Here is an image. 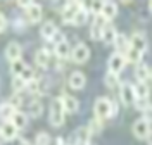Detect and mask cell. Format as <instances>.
Here are the masks:
<instances>
[{"label":"cell","mask_w":152,"mask_h":145,"mask_svg":"<svg viewBox=\"0 0 152 145\" xmlns=\"http://www.w3.org/2000/svg\"><path fill=\"white\" fill-rule=\"evenodd\" d=\"M64 42H66V36H64L62 31H57L56 35L52 36V40H50V43H54V47H56V45H61V43H64Z\"/></svg>","instance_id":"cell-37"},{"label":"cell","mask_w":152,"mask_h":145,"mask_svg":"<svg viewBox=\"0 0 152 145\" xmlns=\"http://www.w3.org/2000/svg\"><path fill=\"white\" fill-rule=\"evenodd\" d=\"M102 7H104V2H92L90 4V10L94 12L95 16H100L102 14Z\"/></svg>","instance_id":"cell-38"},{"label":"cell","mask_w":152,"mask_h":145,"mask_svg":"<svg viewBox=\"0 0 152 145\" xmlns=\"http://www.w3.org/2000/svg\"><path fill=\"white\" fill-rule=\"evenodd\" d=\"M26 85H28V83H26L21 76H14V78H12V90H14L16 93L21 92L23 88H26Z\"/></svg>","instance_id":"cell-32"},{"label":"cell","mask_w":152,"mask_h":145,"mask_svg":"<svg viewBox=\"0 0 152 145\" xmlns=\"http://www.w3.org/2000/svg\"><path fill=\"white\" fill-rule=\"evenodd\" d=\"M16 112H18V109L12 106L10 102H2V104H0V117H2V119L10 121Z\"/></svg>","instance_id":"cell-20"},{"label":"cell","mask_w":152,"mask_h":145,"mask_svg":"<svg viewBox=\"0 0 152 145\" xmlns=\"http://www.w3.org/2000/svg\"><path fill=\"white\" fill-rule=\"evenodd\" d=\"M40 87H42V85H40L38 79H31L28 85H26V90H28L29 93H37V92H40Z\"/></svg>","instance_id":"cell-35"},{"label":"cell","mask_w":152,"mask_h":145,"mask_svg":"<svg viewBox=\"0 0 152 145\" xmlns=\"http://www.w3.org/2000/svg\"><path fill=\"white\" fill-rule=\"evenodd\" d=\"M118 31L114 28L113 24H107L104 29V33H102V42H104L105 45H114L116 43V38H118Z\"/></svg>","instance_id":"cell-15"},{"label":"cell","mask_w":152,"mask_h":145,"mask_svg":"<svg viewBox=\"0 0 152 145\" xmlns=\"http://www.w3.org/2000/svg\"><path fill=\"white\" fill-rule=\"evenodd\" d=\"M90 130H88V126H81V128H78L75 133H73V140H76V144H88V140H90Z\"/></svg>","instance_id":"cell-19"},{"label":"cell","mask_w":152,"mask_h":145,"mask_svg":"<svg viewBox=\"0 0 152 145\" xmlns=\"http://www.w3.org/2000/svg\"><path fill=\"white\" fill-rule=\"evenodd\" d=\"M133 106L137 107V109H138V111H140V112H143V111H145V109H147V107H151L152 104H151V102H149V98H137V100H135V104H133Z\"/></svg>","instance_id":"cell-34"},{"label":"cell","mask_w":152,"mask_h":145,"mask_svg":"<svg viewBox=\"0 0 152 145\" xmlns=\"http://www.w3.org/2000/svg\"><path fill=\"white\" fill-rule=\"evenodd\" d=\"M42 12H43L42 10V5H38V4L33 2V5L26 10V17H28L29 23H38V21L42 19Z\"/></svg>","instance_id":"cell-21"},{"label":"cell","mask_w":152,"mask_h":145,"mask_svg":"<svg viewBox=\"0 0 152 145\" xmlns=\"http://www.w3.org/2000/svg\"><path fill=\"white\" fill-rule=\"evenodd\" d=\"M75 145H90V144H81V142H80V144H75Z\"/></svg>","instance_id":"cell-48"},{"label":"cell","mask_w":152,"mask_h":145,"mask_svg":"<svg viewBox=\"0 0 152 145\" xmlns=\"http://www.w3.org/2000/svg\"><path fill=\"white\" fill-rule=\"evenodd\" d=\"M86 19H88V9L83 7V9L78 12V16L75 17L73 24H75V26H81V24H85V23H86Z\"/></svg>","instance_id":"cell-31"},{"label":"cell","mask_w":152,"mask_h":145,"mask_svg":"<svg viewBox=\"0 0 152 145\" xmlns=\"http://www.w3.org/2000/svg\"><path fill=\"white\" fill-rule=\"evenodd\" d=\"M5 144V140H4V136H2V133H0V145H4Z\"/></svg>","instance_id":"cell-45"},{"label":"cell","mask_w":152,"mask_h":145,"mask_svg":"<svg viewBox=\"0 0 152 145\" xmlns=\"http://www.w3.org/2000/svg\"><path fill=\"white\" fill-rule=\"evenodd\" d=\"M135 76L138 79V83H147V79L151 78V69H149V66L143 64V62H140V64L135 68Z\"/></svg>","instance_id":"cell-18"},{"label":"cell","mask_w":152,"mask_h":145,"mask_svg":"<svg viewBox=\"0 0 152 145\" xmlns=\"http://www.w3.org/2000/svg\"><path fill=\"white\" fill-rule=\"evenodd\" d=\"M105 21H113L118 16V5L114 2H104V7H102V14H100Z\"/></svg>","instance_id":"cell-16"},{"label":"cell","mask_w":152,"mask_h":145,"mask_svg":"<svg viewBox=\"0 0 152 145\" xmlns=\"http://www.w3.org/2000/svg\"><path fill=\"white\" fill-rule=\"evenodd\" d=\"M10 123L16 126L18 130H23V128H26V125H28V116L24 114V112H21V111H18L14 116H12V119H10Z\"/></svg>","instance_id":"cell-23"},{"label":"cell","mask_w":152,"mask_h":145,"mask_svg":"<svg viewBox=\"0 0 152 145\" xmlns=\"http://www.w3.org/2000/svg\"><path fill=\"white\" fill-rule=\"evenodd\" d=\"M28 112L33 117L42 116V112H43V106H42V102H40V100H33V102L29 104V107H28Z\"/></svg>","instance_id":"cell-27"},{"label":"cell","mask_w":152,"mask_h":145,"mask_svg":"<svg viewBox=\"0 0 152 145\" xmlns=\"http://www.w3.org/2000/svg\"><path fill=\"white\" fill-rule=\"evenodd\" d=\"M50 135H48L47 131H40V133H37V145H50Z\"/></svg>","instance_id":"cell-33"},{"label":"cell","mask_w":152,"mask_h":145,"mask_svg":"<svg viewBox=\"0 0 152 145\" xmlns=\"http://www.w3.org/2000/svg\"><path fill=\"white\" fill-rule=\"evenodd\" d=\"M57 31V26H56V23L54 21H47V23H43V26H42V29H40V35H42V38H45V40H52V36L56 35Z\"/></svg>","instance_id":"cell-17"},{"label":"cell","mask_w":152,"mask_h":145,"mask_svg":"<svg viewBox=\"0 0 152 145\" xmlns=\"http://www.w3.org/2000/svg\"><path fill=\"white\" fill-rule=\"evenodd\" d=\"M149 93H151V90H149L147 83H137L135 85V95H137V98H149Z\"/></svg>","instance_id":"cell-25"},{"label":"cell","mask_w":152,"mask_h":145,"mask_svg":"<svg viewBox=\"0 0 152 145\" xmlns=\"http://www.w3.org/2000/svg\"><path fill=\"white\" fill-rule=\"evenodd\" d=\"M109 24V21H105L102 16H95V21L90 29V36L94 40H102V33H104L105 26Z\"/></svg>","instance_id":"cell-8"},{"label":"cell","mask_w":152,"mask_h":145,"mask_svg":"<svg viewBox=\"0 0 152 145\" xmlns=\"http://www.w3.org/2000/svg\"><path fill=\"white\" fill-rule=\"evenodd\" d=\"M21 78H23V79H24L26 83H29L31 79H35V71H33V69L29 68V66H26V69L23 71V74H21Z\"/></svg>","instance_id":"cell-36"},{"label":"cell","mask_w":152,"mask_h":145,"mask_svg":"<svg viewBox=\"0 0 152 145\" xmlns=\"http://www.w3.org/2000/svg\"><path fill=\"white\" fill-rule=\"evenodd\" d=\"M114 47H116V52L118 54H123L126 55V52L132 48V43H130V38L126 36V35H118V38H116V43H114Z\"/></svg>","instance_id":"cell-14"},{"label":"cell","mask_w":152,"mask_h":145,"mask_svg":"<svg viewBox=\"0 0 152 145\" xmlns=\"http://www.w3.org/2000/svg\"><path fill=\"white\" fill-rule=\"evenodd\" d=\"M119 98L124 106H133L135 100H137V95H135V87L132 83H123L121 88H119Z\"/></svg>","instance_id":"cell-6"},{"label":"cell","mask_w":152,"mask_h":145,"mask_svg":"<svg viewBox=\"0 0 152 145\" xmlns=\"http://www.w3.org/2000/svg\"><path fill=\"white\" fill-rule=\"evenodd\" d=\"M71 48H69V43L64 42V43H61V45H56V55L59 59H67L71 57Z\"/></svg>","instance_id":"cell-24"},{"label":"cell","mask_w":152,"mask_h":145,"mask_svg":"<svg viewBox=\"0 0 152 145\" xmlns=\"http://www.w3.org/2000/svg\"><path fill=\"white\" fill-rule=\"evenodd\" d=\"M18 5H19V7H23V9H26V10H28L29 7L33 5V2H24V0H19V2H18Z\"/></svg>","instance_id":"cell-42"},{"label":"cell","mask_w":152,"mask_h":145,"mask_svg":"<svg viewBox=\"0 0 152 145\" xmlns=\"http://www.w3.org/2000/svg\"><path fill=\"white\" fill-rule=\"evenodd\" d=\"M126 62H128V60H126V55L114 52L113 55L109 57V62H107V71H111V73H114V74H119V73L124 69Z\"/></svg>","instance_id":"cell-4"},{"label":"cell","mask_w":152,"mask_h":145,"mask_svg":"<svg viewBox=\"0 0 152 145\" xmlns=\"http://www.w3.org/2000/svg\"><path fill=\"white\" fill-rule=\"evenodd\" d=\"M48 60H50V54H48L45 48H40L37 54H35V62L38 64V68L45 69L48 66Z\"/></svg>","instance_id":"cell-22"},{"label":"cell","mask_w":152,"mask_h":145,"mask_svg":"<svg viewBox=\"0 0 152 145\" xmlns=\"http://www.w3.org/2000/svg\"><path fill=\"white\" fill-rule=\"evenodd\" d=\"M24 69H26V64H24L23 60H16V62L10 64V73H12L14 76H21Z\"/></svg>","instance_id":"cell-30"},{"label":"cell","mask_w":152,"mask_h":145,"mask_svg":"<svg viewBox=\"0 0 152 145\" xmlns=\"http://www.w3.org/2000/svg\"><path fill=\"white\" fill-rule=\"evenodd\" d=\"M147 144H149V145H152V131L149 133V136H147Z\"/></svg>","instance_id":"cell-44"},{"label":"cell","mask_w":152,"mask_h":145,"mask_svg":"<svg viewBox=\"0 0 152 145\" xmlns=\"http://www.w3.org/2000/svg\"><path fill=\"white\" fill-rule=\"evenodd\" d=\"M104 83L107 88H114L116 85H119V78H118V74H114V73H111V71H107L104 76Z\"/></svg>","instance_id":"cell-28"},{"label":"cell","mask_w":152,"mask_h":145,"mask_svg":"<svg viewBox=\"0 0 152 145\" xmlns=\"http://www.w3.org/2000/svg\"><path fill=\"white\" fill-rule=\"evenodd\" d=\"M56 145H69V144L64 142V138H62V136H57V138H56Z\"/></svg>","instance_id":"cell-43"},{"label":"cell","mask_w":152,"mask_h":145,"mask_svg":"<svg viewBox=\"0 0 152 145\" xmlns=\"http://www.w3.org/2000/svg\"><path fill=\"white\" fill-rule=\"evenodd\" d=\"M88 130H90L92 135L100 133V131H102V119H100V117H94V119L88 123Z\"/></svg>","instance_id":"cell-29"},{"label":"cell","mask_w":152,"mask_h":145,"mask_svg":"<svg viewBox=\"0 0 152 145\" xmlns=\"http://www.w3.org/2000/svg\"><path fill=\"white\" fill-rule=\"evenodd\" d=\"M18 131H19V130L12 125L10 121H5L4 125L0 126V133H2V136H4V140H5V142H12V140L18 136Z\"/></svg>","instance_id":"cell-12"},{"label":"cell","mask_w":152,"mask_h":145,"mask_svg":"<svg viewBox=\"0 0 152 145\" xmlns=\"http://www.w3.org/2000/svg\"><path fill=\"white\" fill-rule=\"evenodd\" d=\"M19 145H29V144H28V142H21Z\"/></svg>","instance_id":"cell-47"},{"label":"cell","mask_w":152,"mask_h":145,"mask_svg":"<svg viewBox=\"0 0 152 145\" xmlns=\"http://www.w3.org/2000/svg\"><path fill=\"white\" fill-rule=\"evenodd\" d=\"M21 54H23V48L18 42H9L7 47H5V57L10 64L16 62V60H21Z\"/></svg>","instance_id":"cell-9"},{"label":"cell","mask_w":152,"mask_h":145,"mask_svg":"<svg viewBox=\"0 0 152 145\" xmlns=\"http://www.w3.org/2000/svg\"><path fill=\"white\" fill-rule=\"evenodd\" d=\"M64 117H66V111L62 107L61 98H56L50 106V125L54 128H61L64 125Z\"/></svg>","instance_id":"cell-2"},{"label":"cell","mask_w":152,"mask_h":145,"mask_svg":"<svg viewBox=\"0 0 152 145\" xmlns=\"http://www.w3.org/2000/svg\"><path fill=\"white\" fill-rule=\"evenodd\" d=\"M130 43H132V48L142 52V54L147 50V38L143 33H133L132 38H130Z\"/></svg>","instance_id":"cell-13"},{"label":"cell","mask_w":152,"mask_h":145,"mask_svg":"<svg viewBox=\"0 0 152 145\" xmlns=\"http://www.w3.org/2000/svg\"><path fill=\"white\" fill-rule=\"evenodd\" d=\"M151 78H152V69H151Z\"/></svg>","instance_id":"cell-49"},{"label":"cell","mask_w":152,"mask_h":145,"mask_svg":"<svg viewBox=\"0 0 152 145\" xmlns=\"http://www.w3.org/2000/svg\"><path fill=\"white\" fill-rule=\"evenodd\" d=\"M9 102H10V104H12L14 107H16V109H18V107L23 104V100H21V97H19V95H14V97H12V98L9 100Z\"/></svg>","instance_id":"cell-41"},{"label":"cell","mask_w":152,"mask_h":145,"mask_svg":"<svg viewBox=\"0 0 152 145\" xmlns=\"http://www.w3.org/2000/svg\"><path fill=\"white\" fill-rule=\"evenodd\" d=\"M94 112H95V117H100V119L114 117V102L111 98H107V97L97 98L94 106Z\"/></svg>","instance_id":"cell-1"},{"label":"cell","mask_w":152,"mask_h":145,"mask_svg":"<svg viewBox=\"0 0 152 145\" xmlns=\"http://www.w3.org/2000/svg\"><path fill=\"white\" fill-rule=\"evenodd\" d=\"M85 85H86V76L81 71L71 73V76H69V87L73 88V90H81V88H85Z\"/></svg>","instance_id":"cell-11"},{"label":"cell","mask_w":152,"mask_h":145,"mask_svg":"<svg viewBox=\"0 0 152 145\" xmlns=\"http://www.w3.org/2000/svg\"><path fill=\"white\" fill-rule=\"evenodd\" d=\"M132 130H133V135L137 136V138H140V140H147L149 133L152 131L151 130V123H149L147 119H143V117L137 119V121L133 123Z\"/></svg>","instance_id":"cell-5"},{"label":"cell","mask_w":152,"mask_h":145,"mask_svg":"<svg viewBox=\"0 0 152 145\" xmlns=\"http://www.w3.org/2000/svg\"><path fill=\"white\" fill-rule=\"evenodd\" d=\"M88 57H90V48L86 47L85 43H78V45H75L73 52H71L73 62H76V64H85L86 60H88Z\"/></svg>","instance_id":"cell-7"},{"label":"cell","mask_w":152,"mask_h":145,"mask_svg":"<svg viewBox=\"0 0 152 145\" xmlns=\"http://www.w3.org/2000/svg\"><path fill=\"white\" fill-rule=\"evenodd\" d=\"M149 10H151V14H152V0L149 2Z\"/></svg>","instance_id":"cell-46"},{"label":"cell","mask_w":152,"mask_h":145,"mask_svg":"<svg viewBox=\"0 0 152 145\" xmlns=\"http://www.w3.org/2000/svg\"><path fill=\"white\" fill-rule=\"evenodd\" d=\"M61 102H62L64 111L69 112V114H75V112H78V109H80V102L73 95H62L61 97Z\"/></svg>","instance_id":"cell-10"},{"label":"cell","mask_w":152,"mask_h":145,"mask_svg":"<svg viewBox=\"0 0 152 145\" xmlns=\"http://www.w3.org/2000/svg\"><path fill=\"white\" fill-rule=\"evenodd\" d=\"M83 7H85L83 2H67L66 5H64V10H62V21L73 24L75 17L78 16V12L83 9Z\"/></svg>","instance_id":"cell-3"},{"label":"cell","mask_w":152,"mask_h":145,"mask_svg":"<svg viewBox=\"0 0 152 145\" xmlns=\"http://www.w3.org/2000/svg\"><path fill=\"white\" fill-rule=\"evenodd\" d=\"M142 55H143L142 52H138V50H135V48H130V50L126 52V60L138 66V64L142 62Z\"/></svg>","instance_id":"cell-26"},{"label":"cell","mask_w":152,"mask_h":145,"mask_svg":"<svg viewBox=\"0 0 152 145\" xmlns=\"http://www.w3.org/2000/svg\"><path fill=\"white\" fill-rule=\"evenodd\" d=\"M142 114H143V116H142L143 119H147L149 123H152V106H151V107H147V109L143 111Z\"/></svg>","instance_id":"cell-39"},{"label":"cell","mask_w":152,"mask_h":145,"mask_svg":"<svg viewBox=\"0 0 152 145\" xmlns=\"http://www.w3.org/2000/svg\"><path fill=\"white\" fill-rule=\"evenodd\" d=\"M5 28H7V17L4 16V12H0V33L5 31Z\"/></svg>","instance_id":"cell-40"}]
</instances>
